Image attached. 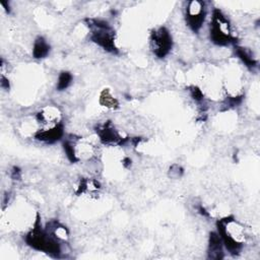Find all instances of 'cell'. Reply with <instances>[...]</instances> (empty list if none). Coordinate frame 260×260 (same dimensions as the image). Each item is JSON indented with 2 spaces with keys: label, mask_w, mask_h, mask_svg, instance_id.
Returning a JSON list of instances; mask_svg holds the SVG:
<instances>
[{
  "label": "cell",
  "mask_w": 260,
  "mask_h": 260,
  "mask_svg": "<svg viewBox=\"0 0 260 260\" xmlns=\"http://www.w3.org/2000/svg\"><path fill=\"white\" fill-rule=\"evenodd\" d=\"M21 177V171L18 167H13L12 171H11V178L13 180H19Z\"/></svg>",
  "instance_id": "cell-15"
},
{
  "label": "cell",
  "mask_w": 260,
  "mask_h": 260,
  "mask_svg": "<svg viewBox=\"0 0 260 260\" xmlns=\"http://www.w3.org/2000/svg\"><path fill=\"white\" fill-rule=\"evenodd\" d=\"M50 50H51L50 44L47 42V40L44 37L39 36L36 38L32 45V57L35 59L46 58L49 55Z\"/></svg>",
  "instance_id": "cell-11"
},
{
  "label": "cell",
  "mask_w": 260,
  "mask_h": 260,
  "mask_svg": "<svg viewBox=\"0 0 260 260\" xmlns=\"http://www.w3.org/2000/svg\"><path fill=\"white\" fill-rule=\"evenodd\" d=\"M210 41L220 47L236 45L237 38L233 35L231 23L220 9H213L209 24Z\"/></svg>",
  "instance_id": "cell-3"
},
{
  "label": "cell",
  "mask_w": 260,
  "mask_h": 260,
  "mask_svg": "<svg viewBox=\"0 0 260 260\" xmlns=\"http://www.w3.org/2000/svg\"><path fill=\"white\" fill-rule=\"evenodd\" d=\"M184 173V170L181 166L175 164L173 165L171 168H170V174L172 177H175V178H180Z\"/></svg>",
  "instance_id": "cell-14"
},
{
  "label": "cell",
  "mask_w": 260,
  "mask_h": 260,
  "mask_svg": "<svg viewBox=\"0 0 260 260\" xmlns=\"http://www.w3.org/2000/svg\"><path fill=\"white\" fill-rule=\"evenodd\" d=\"M206 7L205 3L199 0L189 1L185 8V19L187 25L194 32H198L205 20Z\"/></svg>",
  "instance_id": "cell-6"
},
{
  "label": "cell",
  "mask_w": 260,
  "mask_h": 260,
  "mask_svg": "<svg viewBox=\"0 0 260 260\" xmlns=\"http://www.w3.org/2000/svg\"><path fill=\"white\" fill-rule=\"evenodd\" d=\"M64 137V125L63 123H59L54 126L50 127H44L38 129L34 133V138L38 141L47 143V144H53Z\"/></svg>",
  "instance_id": "cell-8"
},
{
  "label": "cell",
  "mask_w": 260,
  "mask_h": 260,
  "mask_svg": "<svg viewBox=\"0 0 260 260\" xmlns=\"http://www.w3.org/2000/svg\"><path fill=\"white\" fill-rule=\"evenodd\" d=\"M150 49L155 57L165 58L173 48V38L169 29L165 26L154 28L149 37Z\"/></svg>",
  "instance_id": "cell-5"
},
{
  "label": "cell",
  "mask_w": 260,
  "mask_h": 260,
  "mask_svg": "<svg viewBox=\"0 0 260 260\" xmlns=\"http://www.w3.org/2000/svg\"><path fill=\"white\" fill-rule=\"evenodd\" d=\"M1 87L4 88V89H9V87H10L8 78L5 77L3 74L1 75Z\"/></svg>",
  "instance_id": "cell-16"
},
{
  "label": "cell",
  "mask_w": 260,
  "mask_h": 260,
  "mask_svg": "<svg viewBox=\"0 0 260 260\" xmlns=\"http://www.w3.org/2000/svg\"><path fill=\"white\" fill-rule=\"evenodd\" d=\"M216 233L221 239L223 248L234 256L241 253L245 242L244 226L234 218L225 216L216 221Z\"/></svg>",
  "instance_id": "cell-2"
},
{
  "label": "cell",
  "mask_w": 260,
  "mask_h": 260,
  "mask_svg": "<svg viewBox=\"0 0 260 260\" xmlns=\"http://www.w3.org/2000/svg\"><path fill=\"white\" fill-rule=\"evenodd\" d=\"M235 53L237 57L244 63V65L249 69H254L258 66V60L253 56L251 51L245 47L234 45Z\"/></svg>",
  "instance_id": "cell-10"
},
{
  "label": "cell",
  "mask_w": 260,
  "mask_h": 260,
  "mask_svg": "<svg viewBox=\"0 0 260 260\" xmlns=\"http://www.w3.org/2000/svg\"><path fill=\"white\" fill-rule=\"evenodd\" d=\"M86 21L90 29V40L109 53H118L115 32L110 23L102 18H87Z\"/></svg>",
  "instance_id": "cell-4"
},
{
  "label": "cell",
  "mask_w": 260,
  "mask_h": 260,
  "mask_svg": "<svg viewBox=\"0 0 260 260\" xmlns=\"http://www.w3.org/2000/svg\"><path fill=\"white\" fill-rule=\"evenodd\" d=\"M189 92H190L191 98L197 103H201L204 100V94H203L202 90L197 86L189 87Z\"/></svg>",
  "instance_id": "cell-13"
},
{
  "label": "cell",
  "mask_w": 260,
  "mask_h": 260,
  "mask_svg": "<svg viewBox=\"0 0 260 260\" xmlns=\"http://www.w3.org/2000/svg\"><path fill=\"white\" fill-rule=\"evenodd\" d=\"M73 81V76L70 72L68 71H62L59 75H58V79H57V84H56V88L59 91L65 90L66 88H68L70 86V84Z\"/></svg>",
  "instance_id": "cell-12"
},
{
  "label": "cell",
  "mask_w": 260,
  "mask_h": 260,
  "mask_svg": "<svg viewBox=\"0 0 260 260\" xmlns=\"http://www.w3.org/2000/svg\"><path fill=\"white\" fill-rule=\"evenodd\" d=\"M95 133L100 141L105 145H125L130 141V137L123 136L120 131L114 127L111 121L99 125L95 128Z\"/></svg>",
  "instance_id": "cell-7"
},
{
  "label": "cell",
  "mask_w": 260,
  "mask_h": 260,
  "mask_svg": "<svg viewBox=\"0 0 260 260\" xmlns=\"http://www.w3.org/2000/svg\"><path fill=\"white\" fill-rule=\"evenodd\" d=\"M223 245L220 237L216 232H210L208 237V246H207V257L209 259H222L223 254Z\"/></svg>",
  "instance_id": "cell-9"
},
{
  "label": "cell",
  "mask_w": 260,
  "mask_h": 260,
  "mask_svg": "<svg viewBox=\"0 0 260 260\" xmlns=\"http://www.w3.org/2000/svg\"><path fill=\"white\" fill-rule=\"evenodd\" d=\"M24 241L27 246L36 251L46 253L55 258H60L62 256L63 243L48 231L46 226H42L39 214H37L34 226L24 236Z\"/></svg>",
  "instance_id": "cell-1"
}]
</instances>
